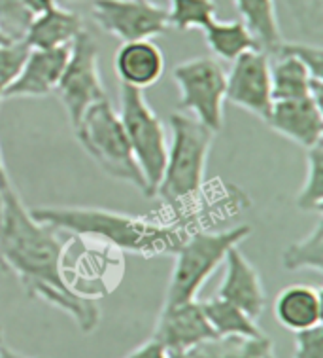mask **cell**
I'll return each mask as SVG.
<instances>
[{
	"instance_id": "4316f807",
	"label": "cell",
	"mask_w": 323,
	"mask_h": 358,
	"mask_svg": "<svg viewBox=\"0 0 323 358\" xmlns=\"http://www.w3.org/2000/svg\"><path fill=\"white\" fill-rule=\"evenodd\" d=\"M168 27L180 33L204 29L218 15V6L213 0H168Z\"/></svg>"
},
{
	"instance_id": "8992f818",
	"label": "cell",
	"mask_w": 323,
	"mask_h": 358,
	"mask_svg": "<svg viewBox=\"0 0 323 358\" xmlns=\"http://www.w3.org/2000/svg\"><path fill=\"white\" fill-rule=\"evenodd\" d=\"M119 120L138 167L148 184L149 197H156L167 163L168 137L161 117L151 110L142 90L121 84Z\"/></svg>"
},
{
	"instance_id": "4fadbf2b",
	"label": "cell",
	"mask_w": 323,
	"mask_h": 358,
	"mask_svg": "<svg viewBox=\"0 0 323 358\" xmlns=\"http://www.w3.org/2000/svg\"><path fill=\"white\" fill-rule=\"evenodd\" d=\"M322 104L314 97L274 101L265 124L287 141L308 150L323 138Z\"/></svg>"
},
{
	"instance_id": "3957f363",
	"label": "cell",
	"mask_w": 323,
	"mask_h": 358,
	"mask_svg": "<svg viewBox=\"0 0 323 358\" xmlns=\"http://www.w3.org/2000/svg\"><path fill=\"white\" fill-rule=\"evenodd\" d=\"M168 122L170 141L167 163L156 197L161 199L163 207L168 210H180L186 201L197 197L201 192L216 133L183 112L170 114Z\"/></svg>"
},
{
	"instance_id": "83f0119b",
	"label": "cell",
	"mask_w": 323,
	"mask_h": 358,
	"mask_svg": "<svg viewBox=\"0 0 323 358\" xmlns=\"http://www.w3.org/2000/svg\"><path fill=\"white\" fill-rule=\"evenodd\" d=\"M33 21L23 0H0V31L8 40L17 42L25 38V33Z\"/></svg>"
},
{
	"instance_id": "ffe728a7",
	"label": "cell",
	"mask_w": 323,
	"mask_h": 358,
	"mask_svg": "<svg viewBox=\"0 0 323 358\" xmlns=\"http://www.w3.org/2000/svg\"><path fill=\"white\" fill-rule=\"evenodd\" d=\"M274 6L280 29L285 23L291 31L287 40L323 46V0H274Z\"/></svg>"
},
{
	"instance_id": "9a60e30c",
	"label": "cell",
	"mask_w": 323,
	"mask_h": 358,
	"mask_svg": "<svg viewBox=\"0 0 323 358\" xmlns=\"http://www.w3.org/2000/svg\"><path fill=\"white\" fill-rule=\"evenodd\" d=\"M68 55H70V46L52 48V50L31 48L17 78L13 80V84L4 93V99L45 97L55 92Z\"/></svg>"
},
{
	"instance_id": "e575fe53",
	"label": "cell",
	"mask_w": 323,
	"mask_h": 358,
	"mask_svg": "<svg viewBox=\"0 0 323 358\" xmlns=\"http://www.w3.org/2000/svg\"><path fill=\"white\" fill-rule=\"evenodd\" d=\"M0 358H33L27 357V355H21V352H15L12 347H8L6 343L0 347Z\"/></svg>"
},
{
	"instance_id": "836d02e7",
	"label": "cell",
	"mask_w": 323,
	"mask_h": 358,
	"mask_svg": "<svg viewBox=\"0 0 323 358\" xmlns=\"http://www.w3.org/2000/svg\"><path fill=\"white\" fill-rule=\"evenodd\" d=\"M8 184H10V176H8L6 163H4V157L0 152V205H2V189L6 188Z\"/></svg>"
},
{
	"instance_id": "d6986e66",
	"label": "cell",
	"mask_w": 323,
	"mask_h": 358,
	"mask_svg": "<svg viewBox=\"0 0 323 358\" xmlns=\"http://www.w3.org/2000/svg\"><path fill=\"white\" fill-rule=\"evenodd\" d=\"M271 63L272 101L314 97L323 103V82L312 78L310 71L293 55L276 53Z\"/></svg>"
},
{
	"instance_id": "d590c367",
	"label": "cell",
	"mask_w": 323,
	"mask_h": 358,
	"mask_svg": "<svg viewBox=\"0 0 323 358\" xmlns=\"http://www.w3.org/2000/svg\"><path fill=\"white\" fill-rule=\"evenodd\" d=\"M53 2H55V6L72 8L76 6V4H91L93 0H53Z\"/></svg>"
},
{
	"instance_id": "e0dca14e",
	"label": "cell",
	"mask_w": 323,
	"mask_h": 358,
	"mask_svg": "<svg viewBox=\"0 0 323 358\" xmlns=\"http://www.w3.org/2000/svg\"><path fill=\"white\" fill-rule=\"evenodd\" d=\"M84 31V20L70 8L53 6L52 10L33 17L25 33L27 46L33 50H52V48L70 46Z\"/></svg>"
},
{
	"instance_id": "484cf974",
	"label": "cell",
	"mask_w": 323,
	"mask_h": 358,
	"mask_svg": "<svg viewBox=\"0 0 323 358\" xmlns=\"http://www.w3.org/2000/svg\"><path fill=\"white\" fill-rule=\"evenodd\" d=\"M297 207L323 215V143L306 150V175L297 194Z\"/></svg>"
},
{
	"instance_id": "7c38bea8",
	"label": "cell",
	"mask_w": 323,
	"mask_h": 358,
	"mask_svg": "<svg viewBox=\"0 0 323 358\" xmlns=\"http://www.w3.org/2000/svg\"><path fill=\"white\" fill-rule=\"evenodd\" d=\"M151 338L165 345L170 355L193 349L199 343L216 338L201 301H188L172 307H163L157 317Z\"/></svg>"
},
{
	"instance_id": "5b68a950",
	"label": "cell",
	"mask_w": 323,
	"mask_h": 358,
	"mask_svg": "<svg viewBox=\"0 0 323 358\" xmlns=\"http://www.w3.org/2000/svg\"><path fill=\"white\" fill-rule=\"evenodd\" d=\"M74 131L87 156L106 175L135 186L144 196L149 197L148 184L133 156L119 114L114 110L108 99L89 106Z\"/></svg>"
},
{
	"instance_id": "74e56055",
	"label": "cell",
	"mask_w": 323,
	"mask_h": 358,
	"mask_svg": "<svg viewBox=\"0 0 323 358\" xmlns=\"http://www.w3.org/2000/svg\"><path fill=\"white\" fill-rule=\"evenodd\" d=\"M4 345V330H2V326H0V347Z\"/></svg>"
},
{
	"instance_id": "f1b7e54d",
	"label": "cell",
	"mask_w": 323,
	"mask_h": 358,
	"mask_svg": "<svg viewBox=\"0 0 323 358\" xmlns=\"http://www.w3.org/2000/svg\"><path fill=\"white\" fill-rule=\"evenodd\" d=\"M29 52L31 48L27 46L23 40L0 44V103L4 101V93L8 92V87L17 78Z\"/></svg>"
},
{
	"instance_id": "6da1fadb",
	"label": "cell",
	"mask_w": 323,
	"mask_h": 358,
	"mask_svg": "<svg viewBox=\"0 0 323 358\" xmlns=\"http://www.w3.org/2000/svg\"><path fill=\"white\" fill-rule=\"evenodd\" d=\"M66 247L61 229L36 220L12 182L2 189L0 269L17 277L29 298L66 313L82 332L93 334L100 322V306L68 287Z\"/></svg>"
},
{
	"instance_id": "277c9868",
	"label": "cell",
	"mask_w": 323,
	"mask_h": 358,
	"mask_svg": "<svg viewBox=\"0 0 323 358\" xmlns=\"http://www.w3.org/2000/svg\"><path fill=\"white\" fill-rule=\"evenodd\" d=\"M250 226L223 229V231H191L174 255V266L168 279L163 307L195 301L213 271L223 264L225 255L250 237Z\"/></svg>"
},
{
	"instance_id": "1f68e13d",
	"label": "cell",
	"mask_w": 323,
	"mask_h": 358,
	"mask_svg": "<svg viewBox=\"0 0 323 358\" xmlns=\"http://www.w3.org/2000/svg\"><path fill=\"white\" fill-rule=\"evenodd\" d=\"M127 358H170V352L165 349V345H161L157 339L149 338L146 343H142L140 347H136L135 351L130 352Z\"/></svg>"
},
{
	"instance_id": "9c48e42d",
	"label": "cell",
	"mask_w": 323,
	"mask_h": 358,
	"mask_svg": "<svg viewBox=\"0 0 323 358\" xmlns=\"http://www.w3.org/2000/svg\"><path fill=\"white\" fill-rule=\"evenodd\" d=\"M91 15L104 33L121 42L151 40L170 29L167 8L149 0H93Z\"/></svg>"
},
{
	"instance_id": "8fae6325",
	"label": "cell",
	"mask_w": 323,
	"mask_h": 358,
	"mask_svg": "<svg viewBox=\"0 0 323 358\" xmlns=\"http://www.w3.org/2000/svg\"><path fill=\"white\" fill-rule=\"evenodd\" d=\"M225 99L266 122L272 108L271 57L263 50H250L233 61L227 74Z\"/></svg>"
},
{
	"instance_id": "7a4b0ae2",
	"label": "cell",
	"mask_w": 323,
	"mask_h": 358,
	"mask_svg": "<svg viewBox=\"0 0 323 358\" xmlns=\"http://www.w3.org/2000/svg\"><path fill=\"white\" fill-rule=\"evenodd\" d=\"M36 220L61 231L97 239L121 252L146 258L174 255L191 231L186 224H163L149 216H133L95 207H38L31 208Z\"/></svg>"
},
{
	"instance_id": "ac0fdd59",
	"label": "cell",
	"mask_w": 323,
	"mask_h": 358,
	"mask_svg": "<svg viewBox=\"0 0 323 358\" xmlns=\"http://www.w3.org/2000/svg\"><path fill=\"white\" fill-rule=\"evenodd\" d=\"M274 317L291 332L322 324V292L310 285H290L274 301Z\"/></svg>"
},
{
	"instance_id": "52a82bcc",
	"label": "cell",
	"mask_w": 323,
	"mask_h": 358,
	"mask_svg": "<svg viewBox=\"0 0 323 358\" xmlns=\"http://www.w3.org/2000/svg\"><path fill=\"white\" fill-rule=\"evenodd\" d=\"M180 90V108L213 131L223 129V103L227 92V72L218 59L195 57L174 66L172 72Z\"/></svg>"
},
{
	"instance_id": "30bf717a",
	"label": "cell",
	"mask_w": 323,
	"mask_h": 358,
	"mask_svg": "<svg viewBox=\"0 0 323 358\" xmlns=\"http://www.w3.org/2000/svg\"><path fill=\"white\" fill-rule=\"evenodd\" d=\"M84 243L74 266L65 264V279L78 296L98 301L114 292L121 282L125 269L123 252L97 239H87Z\"/></svg>"
},
{
	"instance_id": "7402d4cb",
	"label": "cell",
	"mask_w": 323,
	"mask_h": 358,
	"mask_svg": "<svg viewBox=\"0 0 323 358\" xmlns=\"http://www.w3.org/2000/svg\"><path fill=\"white\" fill-rule=\"evenodd\" d=\"M202 311L206 315L208 322L212 326L216 338H263L265 334L257 326L248 313L236 307L231 301L223 300L220 296H213L210 300L201 301Z\"/></svg>"
},
{
	"instance_id": "2e32d148",
	"label": "cell",
	"mask_w": 323,
	"mask_h": 358,
	"mask_svg": "<svg viewBox=\"0 0 323 358\" xmlns=\"http://www.w3.org/2000/svg\"><path fill=\"white\" fill-rule=\"evenodd\" d=\"M114 65L121 84L144 92L163 76L165 57L151 40H135L123 42L116 53Z\"/></svg>"
},
{
	"instance_id": "8d00e7d4",
	"label": "cell",
	"mask_w": 323,
	"mask_h": 358,
	"mask_svg": "<svg viewBox=\"0 0 323 358\" xmlns=\"http://www.w3.org/2000/svg\"><path fill=\"white\" fill-rule=\"evenodd\" d=\"M8 42H12V40H8L6 36H4V33L0 31V44H8Z\"/></svg>"
},
{
	"instance_id": "d6a6232c",
	"label": "cell",
	"mask_w": 323,
	"mask_h": 358,
	"mask_svg": "<svg viewBox=\"0 0 323 358\" xmlns=\"http://www.w3.org/2000/svg\"><path fill=\"white\" fill-rule=\"evenodd\" d=\"M23 4H25L29 12L33 13V17H36L40 13L47 12V10H52L55 6L53 0H23Z\"/></svg>"
},
{
	"instance_id": "ba28073f",
	"label": "cell",
	"mask_w": 323,
	"mask_h": 358,
	"mask_svg": "<svg viewBox=\"0 0 323 358\" xmlns=\"http://www.w3.org/2000/svg\"><path fill=\"white\" fill-rule=\"evenodd\" d=\"M98 61L100 52L97 40L84 29L70 44V55L55 90L65 106L72 127L80 124L89 106L108 99L100 78Z\"/></svg>"
},
{
	"instance_id": "44dd1931",
	"label": "cell",
	"mask_w": 323,
	"mask_h": 358,
	"mask_svg": "<svg viewBox=\"0 0 323 358\" xmlns=\"http://www.w3.org/2000/svg\"><path fill=\"white\" fill-rule=\"evenodd\" d=\"M233 2L240 21L250 29L259 50H263L269 57H272L278 52L284 40L280 33L274 0H233Z\"/></svg>"
},
{
	"instance_id": "5bb4252c",
	"label": "cell",
	"mask_w": 323,
	"mask_h": 358,
	"mask_svg": "<svg viewBox=\"0 0 323 358\" xmlns=\"http://www.w3.org/2000/svg\"><path fill=\"white\" fill-rule=\"evenodd\" d=\"M225 273L218 294L223 300L231 301L242 311L257 320L266 307V294L259 271L239 247H233L225 255Z\"/></svg>"
},
{
	"instance_id": "603a6c76",
	"label": "cell",
	"mask_w": 323,
	"mask_h": 358,
	"mask_svg": "<svg viewBox=\"0 0 323 358\" xmlns=\"http://www.w3.org/2000/svg\"><path fill=\"white\" fill-rule=\"evenodd\" d=\"M170 358H276L274 347L266 336L255 339L213 338L193 349L170 355Z\"/></svg>"
},
{
	"instance_id": "f546056e",
	"label": "cell",
	"mask_w": 323,
	"mask_h": 358,
	"mask_svg": "<svg viewBox=\"0 0 323 358\" xmlns=\"http://www.w3.org/2000/svg\"><path fill=\"white\" fill-rule=\"evenodd\" d=\"M276 53H287V55L297 57L310 71L312 78L323 82V46L306 44V42H295V40H282V44H280Z\"/></svg>"
},
{
	"instance_id": "cb8c5ba5",
	"label": "cell",
	"mask_w": 323,
	"mask_h": 358,
	"mask_svg": "<svg viewBox=\"0 0 323 358\" xmlns=\"http://www.w3.org/2000/svg\"><path fill=\"white\" fill-rule=\"evenodd\" d=\"M208 48L212 50L216 57L225 59L233 63L234 59L240 57L242 53L255 50L257 42L250 33V29L242 21H220L213 20L204 29Z\"/></svg>"
},
{
	"instance_id": "d4e9b609",
	"label": "cell",
	"mask_w": 323,
	"mask_h": 358,
	"mask_svg": "<svg viewBox=\"0 0 323 358\" xmlns=\"http://www.w3.org/2000/svg\"><path fill=\"white\" fill-rule=\"evenodd\" d=\"M282 264L287 271L308 269L323 273V215H316V224L308 234L285 247Z\"/></svg>"
},
{
	"instance_id": "4dcf8cb0",
	"label": "cell",
	"mask_w": 323,
	"mask_h": 358,
	"mask_svg": "<svg viewBox=\"0 0 323 358\" xmlns=\"http://www.w3.org/2000/svg\"><path fill=\"white\" fill-rule=\"evenodd\" d=\"M293 358H323V326L295 332V355Z\"/></svg>"
}]
</instances>
